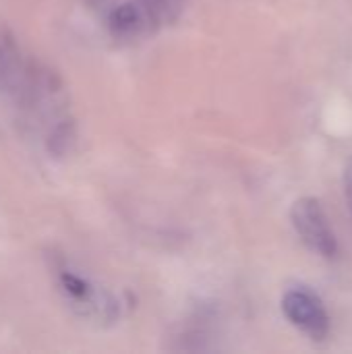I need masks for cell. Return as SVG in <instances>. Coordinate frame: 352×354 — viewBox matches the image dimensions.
<instances>
[{"mask_svg":"<svg viewBox=\"0 0 352 354\" xmlns=\"http://www.w3.org/2000/svg\"><path fill=\"white\" fill-rule=\"evenodd\" d=\"M290 222L303 245L326 259L338 255V241L328 222V216L315 197H301L290 207Z\"/></svg>","mask_w":352,"mask_h":354,"instance_id":"obj_3","label":"cell"},{"mask_svg":"<svg viewBox=\"0 0 352 354\" xmlns=\"http://www.w3.org/2000/svg\"><path fill=\"white\" fill-rule=\"evenodd\" d=\"M139 4L143 6L147 19L151 21V25H162L166 21L174 19V12L178 8L176 0H139Z\"/></svg>","mask_w":352,"mask_h":354,"instance_id":"obj_5","label":"cell"},{"mask_svg":"<svg viewBox=\"0 0 352 354\" xmlns=\"http://www.w3.org/2000/svg\"><path fill=\"white\" fill-rule=\"evenodd\" d=\"M344 195H346V203L352 212V158L344 166Z\"/></svg>","mask_w":352,"mask_h":354,"instance_id":"obj_6","label":"cell"},{"mask_svg":"<svg viewBox=\"0 0 352 354\" xmlns=\"http://www.w3.org/2000/svg\"><path fill=\"white\" fill-rule=\"evenodd\" d=\"M56 284L66 303L87 319H95L100 324L114 322L118 317V303L112 295L95 286L89 278L77 274L64 263L56 266Z\"/></svg>","mask_w":352,"mask_h":354,"instance_id":"obj_2","label":"cell"},{"mask_svg":"<svg viewBox=\"0 0 352 354\" xmlns=\"http://www.w3.org/2000/svg\"><path fill=\"white\" fill-rule=\"evenodd\" d=\"M282 313L295 328L315 342H322L330 336L328 309L311 288H288L282 297Z\"/></svg>","mask_w":352,"mask_h":354,"instance_id":"obj_4","label":"cell"},{"mask_svg":"<svg viewBox=\"0 0 352 354\" xmlns=\"http://www.w3.org/2000/svg\"><path fill=\"white\" fill-rule=\"evenodd\" d=\"M0 91L31 120L41 122L50 153H64L73 141V120L60 79L21 46L0 33Z\"/></svg>","mask_w":352,"mask_h":354,"instance_id":"obj_1","label":"cell"}]
</instances>
